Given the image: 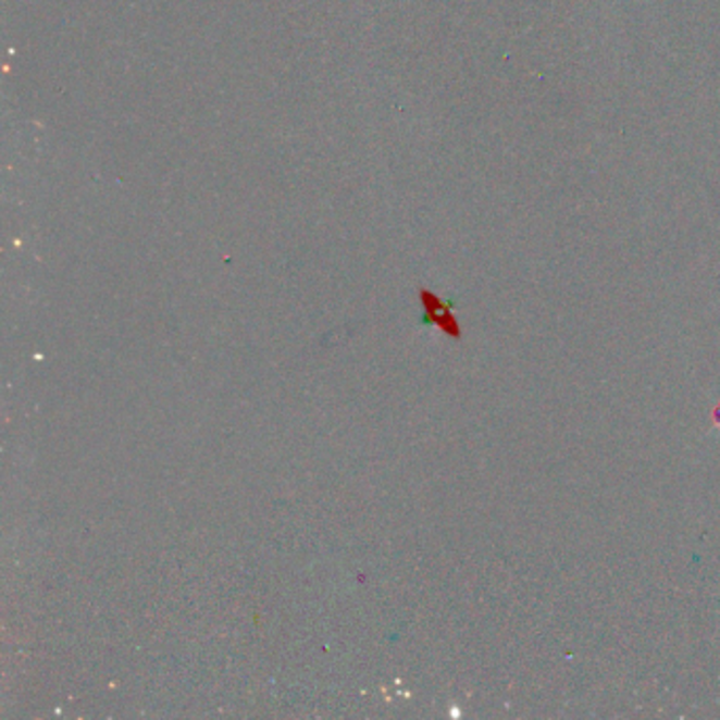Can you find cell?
<instances>
[{
  "instance_id": "obj_1",
  "label": "cell",
  "mask_w": 720,
  "mask_h": 720,
  "mask_svg": "<svg viewBox=\"0 0 720 720\" xmlns=\"http://www.w3.org/2000/svg\"><path fill=\"white\" fill-rule=\"evenodd\" d=\"M423 302H425V322L427 324L437 325L444 334H448L455 340H461L463 332L461 325L455 320L452 315V302H442L437 296H433L430 291H421Z\"/></svg>"
},
{
  "instance_id": "obj_2",
  "label": "cell",
  "mask_w": 720,
  "mask_h": 720,
  "mask_svg": "<svg viewBox=\"0 0 720 720\" xmlns=\"http://www.w3.org/2000/svg\"><path fill=\"white\" fill-rule=\"evenodd\" d=\"M710 430L720 433V401L712 408V412H710Z\"/></svg>"
}]
</instances>
